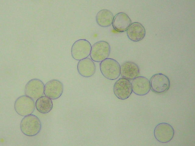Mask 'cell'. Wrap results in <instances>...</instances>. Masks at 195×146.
<instances>
[{
  "instance_id": "cell-4",
  "label": "cell",
  "mask_w": 195,
  "mask_h": 146,
  "mask_svg": "<svg viewBox=\"0 0 195 146\" xmlns=\"http://www.w3.org/2000/svg\"><path fill=\"white\" fill-rule=\"evenodd\" d=\"M111 51L109 43L105 41L101 40L95 43L92 46L90 57L94 61L101 62L108 58Z\"/></svg>"
},
{
  "instance_id": "cell-9",
  "label": "cell",
  "mask_w": 195,
  "mask_h": 146,
  "mask_svg": "<svg viewBox=\"0 0 195 146\" xmlns=\"http://www.w3.org/2000/svg\"><path fill=\"white\" fill-rule=\"evenodd\" d=\"M44 86L43 82L41 80L37 78L31 79L25 86V94L33 99H37L43 96Z\"/></svg>"
},
{
  "instance_id": "cell-7",
  "label": "cell",
  "mask_w": 195,
  "mask_h": 146,
  "mask_svg": "<svg viewBox=\"0 0 195 146\" xmlns=\"http://www.w3.org/2000/svg\"><path fill=\"white\" fill-rule=\"evenodd\" d=\"M174 134L173 127L167 123H158L155 127L154 130L155 138L162 143H167L170 141L173 137Z\"/></svg>"
},
{
  "instance_id": "cell-8",
  "label": "cell",
  "mask_w": 195,
  "mask_h": 146,
  "mask_svg": "<svg viewBox=\"0 0 195 146\" xmlns=\"http://www.w3.org/2000/svg\"><path fill=\"white\" fill-rule=\"evenodd\" d=\"M113 90L114 94L118 99H126L129 97L133 92L131 83L127 79L120 78L115 82Z\"/></svg>"
},
{
  "instance_id": "cell-6",
  "label": "cell",
  "mask_w": 195,
  "mask_h": 146,
  "mask_svg": "<svg viewBox=\"0 0 195 146\" xmlns=\"http://www.w3.org/2000/svg\"><path fill=\"white\" fill-rule=\"evenodd\" d=\"M151 89L158 94L164 93L170 87V81L168 78L161 73L156 74L152 76L150 80Z\"/></svg>"
},
{
  "instance_id": "cell-5",
  "label": "cell",
  "mask_w": 195,
  "mask_h": 146,
  "mask_svg": "<svg viewBox=\"0 0 195 146\" xmlns=\"http://www.w3.org/2000/svg\"><path fill=\"white\" fill-rule=\"evenodd\" d=\"M35 106L33 99L26 95L19 97L15 101L14 104L15 110L19 115L26 116L32 114Z\"/></svg>"
},
{
  "instance_id": "cell-3",
  "label": "cell",
  "mask_w": 195,
  "mask_h": 146,
  "mask_svg": "<svg viewBox=\"0 0 195 146\" xmlns=\"http://www.w3.org/2000/svg\"><path fill=\"white\" fill-rule=\"evenodd\" d=\"M91 47L90 42L86 39L76 40L71 47L72 57L74 59L79 61L87 58L90 55Z\"/></svg>"
},
{
  "instance_id": "cell-12",
  "label": "cell",
  "mask_w": 195,
  "mask_h": 146,
  "mask_svg": "<svg viewBox=\"0 0 195 146\" xmlns=\"http://www.w3.org/2000/svg\"><path fill=\"white\" fill-rule=\"evenodd\" d=\"M77 69L78 73L82 76L89 78L94 74L96 68L93 61L91 59L87 58L79 61Z\"/></svg>"
},
{
  "instance_id": "cell-17",
  "label": "cell",
  "mask_w": 195,
  "mask_h": 146,
  "mask_svg": "<svg viewBox=\"0 0 195 146\" xmlns=\"http://www.w3.org/2000/svg\"><path fill=\"white\" fill-rule=\"evenodd\" d=\"M35 106L39 112L43 114H46L51 110L53 104L51 99L46 96H42L37 99Z\"/></svg>"
},
{
  "instance_id": "cell-13",
  "label": "cell",
  "mask_w": 195,
  "mask_h": 146,
  "mask_svg": "<svg viewBox=\"0 0 195 146\" xmlns=\"http://www.w3.org/2000/svg\"><path fill=\"white\" fill-rule=\"evenodd\" d=\"M126 33L130 40L134 42H137L144 38L146 35V30L141 24L136 22L131 24L127 30Z\"/></svg>"
},
{
  "instance_id": "cell-11",
  "label": "cell",
  "mask_w": 195,
  "mask_h": 146,
  "mask_svg": "<svg viewBox=\"0 0 195 146\" xmlns=\"http://www.w3.org/2000/svg\"><path fill=\"white\" fill-rule=\"evenodd\" d=\"M131 84L132 91L138 96L145 95L151 89L149 80L143 76H138L133 79Z\"/></svg>"
},
{
  "instance_id": "cell-1",
  "label": "cell",
  "mask_w": 195,
  "mask_h": 146,
  "mask_svg": "<svg viewBox=\"0 0 195 146\" xmlns=\"http://www.w3.org/2000/svg\"><path fill=\"white\" fill-rule=\"evenodd\" d=\"M41 123L36 116L29 115L25 116L20 123V129L22 133L28 136H36L40 131Z\"/></svg>"
},
{
  "instance_id": "cell-2",
  "label": "cell",
  "mask_w": 195,
  "mask_h": 146,
  "mask_svg": "<svg viewBox=\"0 0 195 146\" xmlns=\"http://www.w3.org/2000/svg\"><path fill=\"white\" fill-rule=\"evenodd\" d=\"M100 68L102 75L110 80L116 79L120 75V65L113 58H108L101 62Z\"/></svg>"
},
{
  "instance_id": "cell-16",
  "label": "cell",
  "mask_w": 195,
  "mask_h": 146,
  "mask_svg": "<svg viewBox=\"0 0 195 146\" xmlns=\"http://www.w3.org/2000/svg\"><path fill=\"white\" fill-rule=\"evenodd\" d=\"M114 18L113 14L110 10L103 9L97 13L96 16V20L100 26L107 27L112 24Z\"/></svg>"
},
{
  "instance_id": "cell-10",
  "label": "cell",
  "mask_w": 195,
  "mask_h": 146,
  "mask_svg": "<svg viewBox=\"0 0 195 146\" xmlns=\"http://www.w3.org/2000/svg\"><path fill=\"white\" fill-rule=\"evenodd\" d=\"M63 91V84L57 79H52L48 81L44 85V94L51 99L59 98Z\"/></svg>"
},
{
  "instance_id": "cell-15",
  "label": "cell",
  "mask_w": 195,
  "mask_h": 146,
  "mask_svg": "<svg viewBox=\"0 0 195 146\" xmlns=\"http://www.w3.org/2000/svg\"><path fill=\"white\" fill-rule=\"evenodd\" d=\"M120 68V75L122 78L128 80H133L138 76L140 69L138 65L131 61H126L123 63Z\"/></svg>"
},
{
  "instance_id": "cell-14",
  "label": "cell",
  "mask_w": 195,
  "mask_h": 146,
  "mask_svg": "<svg viewBox=\"0 0 195 146\" xmlns=\"http://www.w3.org/2000/svg\"><path fill=\"white\" fill-rule=\"evenodd\" d=\"M132 21L126 13L119 12L115 15L112 23L113 28L119 32L126 31L131 24Z\"/></svg>"
}]
</instances>
